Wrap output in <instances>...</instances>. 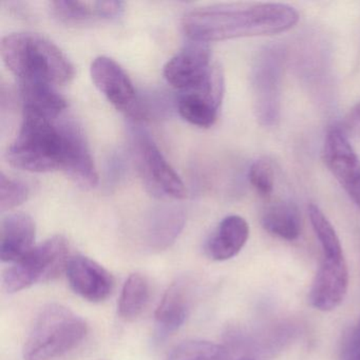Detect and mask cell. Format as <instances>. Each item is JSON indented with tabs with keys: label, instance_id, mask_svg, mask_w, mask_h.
I'll use <instances>...</instances> for the list:
<instances>
[{
	"label": "cell",
	"instance_id": "cell-1",
	"mask_svg": "<svg viewBox=\"0 0 360 360\" xmlns=\"http://www.w3.org/2000/svg\"><path fill=\"white\" fill-rule=\"evenodd\" d=\"M299 14L283 4H220L184 16L185 34L197 43L279 34L294 28Z\"/></svg>",
	"mask_w": 360,
	"mask_h": 360
},
{
	"label": "cell",
	"instance_id": "cell-2",
	"mask_svg": "<svg viewBox=\"0 0 360 360\" xmlns=\"http://www.w3.org/2000/svg\"><path fill=\"white\" fill-rule=\"evenodd\" d=\"M1 58L20 83L62 86L70 83L75 69L66 54L49 39L33 33H14L1 39Z\"/></svg>",
	"mask_w": 360,
	"mask_h": 360
},
{
	"label": "cell",
	"instance_id": "cell-3",
	"mask_svg": "<svg viewBox=\"0 0 360 360\" xmlns=\"http://www.w3.org/2000/svg\"><path fill=\"white\" fill-rule=\"evenodd\" d=\"M10 165L29 172L63 170L65 136L62 126L41 115L24 112L22 127L8 148Z\"/></svg>",
	"mask_w": 360,
	"mask_h": 360
},
{
	"label": "cell",
	"instance_id": "cell-4",
	"mask_svg": "<svg viewBox=\"0 0 360 360\" xmlns=\"http://www.w3.org/2000/svg\"><path fill=\"white\" fill-rule=\"evenodd\" d=\"M88 326L68 307L52 303L44 307L25 341V360H56L85 339Z\"/></svg>",
	"mask_w": 360,
	"mask_h": 360
},
{
	"label": "cell",
	"instance_id": "cell-5",
	"mask_svg": "<svg viewBox=\"0 0 360 360\" xmlns=\"http://www.w3.org/2000/svg\"><path fill=\"white\" fill-rule=\"evenodd\" d=\"M70 258V248L66 238L54 236L12 263L4 274V288L13 294L34 284L52 281L66 271Z\"/></svg>",
	"mask_w": 360,
	"mask_h": 360
},
{
	"label": "cell",
	"instance_id": "cell-6",
	"mask_svg": "<svg viewBox=\"0 0 360 360\" xmlns=\"http://www.w3.org/2000/svg\"><path fill=\"white\" fill-rule=\"evenodd\" d=\"M210 58L208 46L193 41L166 63L164 77L181 92L206 91L223 96L222 72Z\"/></svg>",
	"mask_w": 360,
	"mask_h": 360
},
{
	"label": "cell",
	"instance_id": "cell-7",
	"mask_svg": "<svg viewBox=\"0 0 360 360\" xmlns=\"http://www.w3.org/2000/svg\"><path fill=\"white\" fill-rule=\"evenodd\" d=\"M284 52L279 46H269L259 53L252 69L254 111L265 127L277 125L281 112L282 75Z\"/></svg>",
	"mask_w": 360,
	"mask_h": 360
},
{
	"label": "cell",
	"instance_id": "cell-8",
	"mask_svg": "<svg viewBox=\"0 0 360 360\" xmlns=\"http://www.w3.org/2000/svg\"><path fill=\"white\" fill-rule=\"evenodd\" d=\"M134 146L139 172L147 189L155 197L184 199L186 197L184 183L149 134L142 130L136 131Z\"/></svg>",
	"mask_w": 360,
	"mask_h": 360
},
{
	"label": "cell",
	"instance_id": "cell-9",
	"mask_svg": "<svg viewBox=\"0 0 360 360\" xmlns=\"http://www.w3.org/2000/svg\"><path fill=\"white\" fill-rule=\"evenodd\" d=\"M326 167L360 208V161L342 128L328 130L323 146Z\"/></svg>",
	"mask_w": 360,
	"mask_h": 360
},
{
	"label": "cell",
	"instance_id": "cell-10",
	"mask_svg": "<svg viewBox=\"0 0 360 360\" xmlns=\"http://www.w3.org/2000/svg\"><path fill=\"white\" fill-rule=\"evenodd\" d=\"M92 81L101 94L122 112L136 115V92L131 79L112 58L98 56L90 67Z\"/></svg>",
	"mask_w": 360,
	"mask_h": 360
},
{
	"label": "cell",
	"instance_id": "cell-11",
	"mask_svg": "<svg viewBox=\"0 0 360 360\" xmlns=\"http://www.w3.org/2000/svg\"><path fill=\"white\" fill-rule=\"evenodd\" d=\"M349 271L345 256L323 257L309 292L311 304L318 311H330L345 300Z\"/></svg>",
	"mask_w": 360,
	"mask_h": 360
},
{
	"label": "cell",
	"instance_id": "cell-12",
	"mask_svg": "<svg viewBox=\"0 0 360 360\" xmlns=\"http://www.w3.org/2000/svg\"><path fill=\"white\" fill-rule=\"evenodd\" d=\"M66 274L73 292L90 302L106 300L115 288V278L111 273L89 257H71Z\"/></svg>",
	"mask_w": 360,
	"mask_h": 360
},
{
	"label": "cell",
	"instance_id": "cell-13",
	"mask_svg": "<svg viewBox=\"0 0 360 360\" xmlns=\"http://www.w3.org/2000/svg\"><path fill=\"white\" fill-rule=\"evenodd\" d=\"M65 136V163L63 172L83 189L98 185V174L83 130L75 122L60 123Z\"/></svg>",
	"mask_w": 360,
	"mask_h": 360
},
{
	"label": "cell",
	"instance_id": "cell-14",
	"mask_svg": "<svg viewBox=\"0 0 360 360\" xmlns=\"http://www.w3.org/2000/svg\"><path fill=\"white\" fill-rule=\"evenodd\" d=\"M191 307V286L178 279L166 290L155 311V339L165 340L186 321Z\"/></svg>",
	"mask_w": 360,
	"mask_h": 360
},
{
	"label": "cell",
	"instance_id": "cell-15",
	"mask_svg": "<svg viewBox=\"0 0 360 360\" xmlns=\"http://www.w3.org/2000/svg\"><path fill=\"white\" fill-rule=\"evenodd\" d=\"M37 229L29 214L18 212L5 217L0 226V258L14 263L34 248Z\"/></svg>",
	"mask_w": 360,
	"mask_h": 360
},
{
	"label": "cell",
	"instance_id": "cell-16",
	"mask_svg": "<svg viewBox=\"0 0 360 360\" xmlns=\"http://www.w3.org/2000/svg\"><path fill=\"white\" fill-rule=\"evenodd\" d=\"M52 13L60 22L72 26L111 20L121 15V1H79L56 0L51 3Z\"/></svg>",
	"mask_w": 360,
	"mask_h": 360
},
{
	"label": "cell",
	"instance_id": "cell-17",
	"mask_svg": "<svg viewBox=\"0 0 360 360\" xmlns=\"http://www.w3.org/2000/svg\"><path fill=\"white\" fill-rule=\"evenodd\" d=\"M250 227L245 219L229 216L221 221L206 242V254L214 261H226L239 254L248 242Z\"/></svg>",
	"mask_w": 360,
	"mask_h": 360
},
{
	"label": "cell",
	"instance_id": "cell-18",
	"mask_svg": "<svg viewBox=\"0 0 360 360\" xmlns=\"http://www.w3.org/2000/svg\"><path fill=\"white\" fill-rule=\"evenodd\" d=\"M24 112L41 115L46 119L56 121L68 104L56 87L47 84L20 83Z\"/></svg>",
	"mask_w": 360,
	"mask_h": 360
},
{
	"label": "cell",
	"instance_id": "cell-19",
	"mask_svg": "<svg viewBox=\"0 0 360 360\" xmlns=\"http://www.w3.org/2000/svg\"><path fill=\"white\" fill-rule=\"evenodd\" d=\"M222 98L212 92H181L176 107L181 117L191 125L210 128L216 123Z\"/></svg>",
	"mask_w": 360,
	"mask_h": 360
},
{
	"label": "cell",
	"instance_id": "cell-20",
	"mask_svg": "<svg viewBox=\"0 0 360 360\" xmlns=\"http://www.w3.org/2000/svg\"><path fill=\"white\" fill-rule=\"evenodd\" d=\"M185 217L178 208H162L149 221L146 243L153 252L167 250L184 227Z\"/></svg>",
	"mask_w": 360,
	"mask_h": 360
},
{
	"label": "cell",
	"instance_id": "cell-21",
	"mask_svg": "<svg viewBox=\"0 0 360 360\" xmlns=\"http://www.w3.org/2000/svg\"><path fill=\"white\" fill-rule=\"evenodd\" d=\"M265 231L288 241L297 240L301 233V218L298 208L292 203L274 204L262 216Z\"/></svg>",
	"mask_w": 360,
	"mask_h": 360
},
{
	"label": "cell",
	"instance_id": "cell-22",
	"mask_svg": "<svg viewBox=\"0 0 360 360\" xmlns=\"http://www.w3.org/2000/svg\"><path fill=\"white\" fill-rule=\"evenodd\" d=\"M150 298L148 279L142 274L134 273L128 277L119 299L120 317L125 321H134L142 315Z\"/></svg>",
	"mask_w": 360,
	"mask_h": 360
},
{
	"label": "cell",
	"instance_id": "cell-23",
	"mask_svg": "<svg viewBox=\"0 0 360 360\" xmlns=\"http://www.w3.org/2000/svg\"><path fill=\"white\" fill-rule=\"evenodd\" d=\"M226 347L204 340H191L181 343L172 349L166 360H229Z\"/></svg>",
	"mask_w": 360,
	"mask_h": 360
},
{
	"label": "cell",
	"instance_id": "cell-24",
	"mask_svg": "<svg viewBox=\"0 0 360 360\" xmlns=\"http://www.w3.org/2000/svg\"><path fill=\"white\" fill-rule=\"evenodd\" d=\"M309 221L318 241L321 245L323 257H342V246L334 227L318 206H309Z\"/></svg>",
	"mask_w": 360,
	"mask_h": 360
},
{
	"label": "cell",
	"instance_id": "cell-25",
	"mask_svg": "<svg viewBox=\"0 0 360 360\" xmlns=\"http://www.w3.org/2000/svg\"><path fill=\"white\" fill-rule=\"evenodd\" d=\"M29 195H30V189L28 185L20 181L14 180L1 172L0 174V210L1 212H8L22 205L28 200Z\"/></svg>",
	"mask_w": 360,
	"mask_h": 360
},
{
	"label": "cell",
	"instance_id": "cell-26",
	"mask_svg": "<svg viewBox=\"0 0 360 360\" xmlns=\"http://www.w3.org/2000/svg\"><path fill=\"white\" fill-rule=\"evenodd\" d=\"M250 181L261 195H271L275 184L273 165L267 159H259L252 163L250 169Z\"/></svg>",
	"mask_w": 360,
	"mask_h": 360
},
{
	"label": "cell",
	"instance_id": "cell-27",
	"mask_svg": "<svg viewBox=\"0 0 360 360\" xmlns=\"http://www.w3.org/2000/svg\"><path fill=\"white\" fill-rule=\"evenodd\" d=\"M342 130L347 136L360 138V103L347 113L343 122Z\"/></svg>",
	"mask_w": 360,
	"mask_h": 360
},
{
	"label": "cell",
	"instance_id": "cell-28",
	"mask_svg": "<svg viewBox=\"0 0 360 360\" xmlns=\"http://www.w3.org/2000/svg\"><path fill=\"white\" fill-rule=\"evenodd\" d=\"M360 349V320L349 335L343 349L342 360H351Z\"/></svg>",
	"mask_w": 360,
	"mask_h": 360
},
{
	"label": "cell",
	"instance_id": "cell-29",
	"mask_svg": "<svg viewBox=\"0 0 360 360\" xmlns=\"http://www.w3.org/2000/svg\"><path fill=\"white\" fill-rule=\"evenodd\" d=\"M351 360H360V349L357 352V354H356V355L352 358Z\"/></svg>",
	"mask_w": 360,
	"mask_h": 360
},
{
	"label": "cell",
	"instance_id": "cell-30",
	"mask_svg": "<svg viewBox=\"0 0 360 360\" xmlns=\"http://www.w3.org/2000/svg\"><path fill=\"white\" fill-rule=\"evenodd\" d=\"M240 360H252V359H250V358H242V359H240Z\"/></svg>",
	"mask_w": 360,
	"mask_h": 360
}]
</instances>
